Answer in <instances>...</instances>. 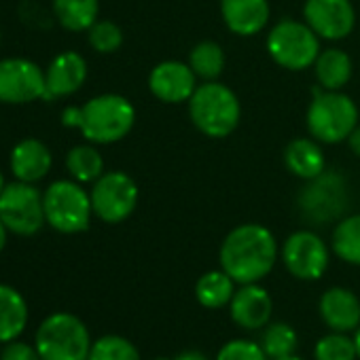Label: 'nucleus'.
Instances as JSON below:
<instances>
[{
    "label": "nucleus",
    "instance_id": "nucleus-1",
    "mask_svg": "<svg viewBox=\"0 0 360 360\" xmlns=\"http://www.w3.org/2000/svg\"><path fill=\"white\" fill-rule=\"evenodd\" d=\"M219 261L238 284L261 282L278 261V242L265 225L244 223L225 236Z\"/></svg>",
    "mask_w": 360,
    "mask_h": 360
},
{
    "label": "nucleus",
    "instance_id": "nucleus-2",
    "mask_svg": "<svg viewBox=\"0 0 360 360\" xmlns=\"http://www.w3.org/2000/svg\"><path fill=\"white\" fill-rule=\"evenodd\" d=\"M193 125L208 138L231 136L242 119L240 98L231 87L219 81H204L189 100Z\"/></svg>",
    "mask_w": 360,
    "mask_h": 360
},
{
    "label": "nucleus",
    "instance_id": "nucleus-3",
    "mask_svg": "<svg viewBox=\"0 0 360 360\" xmlns=\"http://www.w3.org/2000/svg\"><path fill=\"white\" fill-rule=\"evenodd\" d=\"M136 123L134 104L119 94H102L81 106L79 131L91 144H115L123 140Z\"/></svg>",
    "mask_w": 360,
    "mask_h": 360
},
{
    "label": "nucleus",
    "instance_id": "nucleus-4",
    "mask_svg": "<svg viewBox=\"0 0 360 360\" xmlns=\"http://www.w3.org/2000/svg\"><path fill=\"white\" fill-rule=\"evenodd\" d=\"M307 131L320 144H339L358 125V106L343 91L318 87L305 115Z\"/></svg>",
    "mask_w": 360,
    "mask_h": 360
},
{
    "label": "nucleus",
    "instance_id": "nucleus-5",
    "mask_svg": "<svg viewBox=\"0 0 360 360\" xmlns=\"http://www.w3.org/2000/svg\"><path fill=\"white\" fill-rule=\"evenodd\" d=\"M91 345L85 322L68 311L47 316L34 337L41 360H87Z\"/></svg>",
    "mask_w": 360,
    "mask_h": 360
},
{
    "label": "nucleus",
    "instance_id": "nucleus-6",
    "mask_svg": "<svg viewBox=\"0 0 360 360\" xmlns=\"http://www.w3.org/2000/svg\"><path fill=\"white\" fill-rule=\"evenodd\" d=\"M47 225L60 233L75 236L89 229L94 208L91 198L77 180H56L43 193Z\"/></svg>",
    "mask_w": 360,
    "mask_h": 360
},
{
    "label": "nucleus",
    "instance_id": "nucleus-7",
    "mask_svg": "<svg viewBox=\"0 0 360 360\" xmlns=\"http://www.w3.org/2000/svg\"><path fill=\"white\" fill-rule=\"evenodd\" d=\"M269 58L292 72L314 66L320 49V37L299 20H280L265 41Z\"/></svg>",
    "mask_w": 360,
    "mask_h": 360
},
{
    "label": "nucleus",
    "instance_id": "nucleus-8",
    "mask_svg": "<svg viewBox=\"0 0 360 360\" xmlns=\"http://www.w3.org/2000/svg\"><path fill=\"white\" fill-rule=\"evenodd\" d=\"M94 217H98L102 223L119 225L127 221L136 206H138V185L136 180L119 169L104 172L89 191Z\"/></svg>",
    "mask_w": 360,
    "mask_h": 360
},
{
    "label": "nucleus",
    "instance_id": "nucleus-9",
    "mask_svg": "<svg viewBox=\"0 0 360 360\" xmlns=\"http://www.w3.org/2000/svg\"><path fill=\"white\" fill-rule=\"evenodd\" d=\"M0 219L15 236H37L47 223L43 193L32 183H7L0 193Z\"/></svg>",
    "mask_w": 360,
    "mask_h": 360
},
{
    "label": "nucleus",
    "instance_id": "nucleus-10",
    "mask_svg": "<svg viewBox=\"0 0 360 360\" xmlns=\"http://www.w3.org/2000/svg\"><path fill=\"white\" fill-rule=\"evenodd\" d=\"M297 204L301 214L316 225L339 219L347 208L345 178L337 172L324 169L320 176L305 180V187L301 189Z\"/></svg>",
    "mask_w": 360,
    "mask_h": 360
},
{
    "label": "nucleus",
    "instance_id": "nucleus-11",
    "mask_svg": "<svg viewBox=\"0 0 360 360\" xmlns=\"http://www.w3.org/2000/svg\"><path fill=\"white\" fill-rule=\"evenodd\" d=\"M280 257L292 278L311 282L322 278L328 269L330 250L318 233L301 229L284 240Z\"/></svg>",
    "mask_w": 360,
    "mask_h": 360
},
{
    "label": "nucleus",
    "instance_id": "nucleus-12",
    "mask_svg": "<svg viewBox=\"0 0 360 360\" xmlns=\"http://www.w3.org/2000/svg\"><path fill=\"white\" fill-rule=\"evenodd\" d=\"M45 100V70L26 58L0 60V102L28 104Z\"/></svg>",
    "mask_w": 360,
    "mask_h": 360
},
{
    "label": "nucleus",
    "instance_id": "nucleus-13",
    "mask_svg": "<svg viewBox=\"0 0 360 360\" xmlns=\"http://www.w3.org/2000/svg\"><path fill=\"white\" fill-rule=\"evenodd\" d=\"M303 22L320 37V41H343L356 26L352 0H305Z\"/></svg>",
    "mask_w": 360,
    "mask_h": 360
},
{
    "label": "nucleus",
    "instance_id": "nucleus-14",
    "mask_svg": "<svg viewBox=\"0 0 360 360\" xmlns=\"http://www.w3.org/2000/svg\"><path fill=\"white\" fill-rule=\"evenodd\" d=\"M198 89V77L189 62L165 60L148 75V91L165 104L189 102Z\"/></svg>",
    "mask_w": 360,
    "mask_h": 360
},
{
    "label": "nucleus",
    "instance_id": "nucleus-15",
    "mask_svg": "<svg viewBox=\"0 0 360 360\" xmlns=\"http://www.w3.org/2000/svg\"><path fill=\"white\" fill-rule=\"evenodd\" d=\"M229 311H231V320L238 326L246 330H261L271 322L274 301L271 295L257 282L240 284V288L236 290L229 303Z\"/></svg>",
    "mask_w": 360,
    "mask_h": 360
},
{
    "label": "nucleus",
    "instance_id": "nucleus-16",
    "mask_svg": "<svg viewBox=\"0 0 360 360\" xmlns=\"http://www.w3.org/2000/svg\"><path fill=\"white\" fill-rule=\"evenodd\" d=\"M87 81V62L77 51H64L45 70V100L68 98Z\"/></svg>",
    "mask_w": 360,
    "mask_h": 360
},
{
    "label": "nucleus",
    "instance_id": "nucleus-17",
    "mask_svg": "<svg viewBox=\"0 0 360 360\" xmlns=\"http://www.w3.org/2000/svg\"><path fill=\"white\" fill-rule=\"evenodd\" d=\"M318 311L322 322L337 333H354L360 326V299L343 286H333L322 292Z\"/></svg>",
    "mask_w": 360,
    "mask_h": 360
},
{
    "label": "nucleus",
    "instance_id": "nucleus-18",
    "mask_svg": "<svg viewBox=\"0 0 360 360\" xmlns=\"http://www.w3.org/2000/svg\"><path fill=\"white\" fill-rule=\"evenodd\" d=\"M9 165H11L15 180L37 185L39 180H43L51 172L53 155L43 140L24 138L13 146L11 157H9Z\"/></svg>",
    "mask_w": 360,
    "mask_h": 360
},
{
    "label": "nucleus",
    "instance_id": "nucleus-19",
    "mask_svg": "<svg viewBox=\"0 0 360 360\" xmlns=\"http://www.w3.org/2000/svg\"><path fill=\"white\" fill-rule=\"evenodd\" d=\"M221 15L229 32L255 37L269 24L271 7L269 0H221Z\"/></svg>",
    "mask_w": 360,
    "mask_h": 360
},
{
    "label": "nucleus",
    "instance_id": "nucleus-20",
    "mask_svg": "<svg viewBox=\"0 0 360 360\" xmlns=\"http://www.w3.org/2000/svg\"><path fill=\"white\" fill-rule=\"evenodd\" d=\"M284 165L301 180H311L326 169L322 146L316 138H295L284 148Z\"/></svg>",
    "mask_w": 360,
    "mask_h": 360
},
{
    "label": "nucleus",
    "instance_id": "nucleus-21",
    "mask_svg": "<svg viewBox=\"0 0 360 360\" xmlns=\"http://www.w3.org/2000/svg\"><path fill=\"white\" fill-rule=\"evenodd\" d=\"M28 326V303L20 290L0 284V343L15 341Z\"/></svg>",
    "mask_w": 360,
    "mask_h": 360
},
{
    "label": "nucleus",
    "instance_id": "nucleus-22",
    "mask_svg": "<svg viewBox=\"0 0 360 360\" xmlns=\"http://www.w3.org/2000/svg\"><path fill=\"white\" fill-rule=\"evenodd\" d=\"M314 75L318 87L328 91H341L352 79V60L345 51L337 47L324 49L314 62Z\"/></svg>",
    "mask_w": 360,
    "mask_h": 360
},
{
    "label": "nucleus",
    "instance_id": "nucleus-23",
    "mask_svg": "<svg viewBox=\"0 0 360 360\" xmlns=\"http://www.w3.org/2000/svg\"><path fill=\"white\" fill-rule=\"evenodd\" d=\"M236 280L225 269L206 271L195 284V299L208 309H221L231 303L236 295Z\"/></svg>",
    "mask_w": 360,
    "mask_h": 360
},
{
    "label": "nucleus",
    "instance_id": "nucleus-24",
    "mask_svg": "<svg viewBox=\"0 0 360 360\" xmlns=\"http://www.w3.org/2000/svg\"><path fill=\"white\" fill-rule=\"evenodd\" d=\"M53 13L62 28L87 32L100 15V0H53Z\"/></svg>",
    "mask_w": 360,
    "mask_h": 360
},
{
    "label": "nucleus",
    "instance_id": "nucleus-25",
    "mask_svg": "<svg viewBox=\"0 0 360 360\" xmlns=\"http://www.w3.org/2000/svg\"><path fill=\"white\" fill-rule=\"evenodd\" d=\"M66 169L77 183L94 185L104 174V159L94 144H77L66 155Z\"/></svg>",
    "mask_w": 360,
    "mask_h": 360
},
{
    "label": "nucleus",
    "instance_id": "nucleus-26",
    "mask_svg": "<svg viewBox=\"0 0 360 360\" xmlns=\"http://www.w3.org/2000/svg\"><path fill=\"white\" fill-rule=\"evenodd\" d=\"M330 248L341 261L360 265V214L345 217L335 225Z\"/></svg>",
    "mask_w": 360,
    "mask_h": 360
},
{
    "label": "nucleus",
    "instance_id": "nucleus-27",
    "mask_svg": "<svg viewBox=\"0 0 360 360\" xmlns=\"http://www.w3.org/2000/svg\"><path fill=\"white\" fill-rule=\"evenodd\" d=\"M189 66L202 81H219L225 70V51L214 41L198 43L189 53Z\"/></svg>",
    "mask_w": 360,
    "mask_h": 360
},
{
    "label": "nucleus",
    "instance_id": "nucleus-28",
    "mask_svg": "<svg viewBox=\"0 0 360 360\" xmlns=\"http://www.w3.org/2000/svg\"><path fill=\"white\" fill-rule=\"evenodd\" d=\"M261 347L269 360L292 356L299 347L297 330L286 322H269L261 333Z\"/></svg>",
    "mask_w": 360,
    "mask_h": 360
},
{
    "label": "nucleus",
    "instance_id": "nucleus-29",
    "mask_svg": "<svg viewBox=\"0 0 360 360\" xmlns=\"http://www.w3.org/2000/svg\"><path fill=\"white\" fill-rule=\"evenodd\" d=\"M87 360H142L138 347L121 335H104L94 341Z\"/></svg>",
    "mask_w": 360,
    "mask_h": 360
},
{
    "label": "nucleus",
    "instance_id": "nucleus-30",
    "mask_svg": "<svg viewBox=\"0 0 360 360\" xmlns=\"http://www.w3.org/2000/svg\"><path fill=\"white\" fill-rule=\"evenodd\" d=\"M314 358L316 360H356V343L354 337H347V333H328L318 339L314 347Z\"/></svg>",
    "mask_w": 360,
    "mask_h": 360
},
{
    "label": "nucleus",
    "instance_id": "nucleus-31",
    "mask_svg": "<svg viewBox=\"0 0 360 360\" xmlns=\"http://www.w3.org/2000/svg\"><path fill=\"white\" fill-rule=\"evenodd\" d=\"M87 41L94 51L108 56V53H115L123 45V30L110 20H98L87 30Z\"/></svg>",
    "mask_w": 360,
    "mask_h": 360
},
{
    "label": "nucleus",
    "instance_id": "nucleus-32",
    "mask_svg": "<svg viewBox=\"0 0 360 360\" xmlns=\"http://www.w3.org/2000/svg\"><path fill=\"white\" fill-rule=\"evenodd\" d=\"M217 360H269V358L261 347V343L250 339H231L219 349Z\"/></svg>",
    "mask_w": 360,
    "mask_h": 360
},
{
    "label": "nucleus",
    "instance_id": "nucleus-33",
    "mask_svg": "<svg viewBox=\"0 0 360 360\" xmlns=\"http://www.w3.org/2000/svg\"><path fill=\"white\" fill-rule=\"evenodd\" d=\"M0 360H41V356L37 347L15 339L0 349Z\"/></svg>",
    "mask_w": 360,
    "mask_h": 360
},
{
    "label": "nucleus",
    "instance_id": "nucleus-34",
    "mask_svg": "<svg viewBox=\"0 0 360 360\" xmlns=\"http://www.w3.org/2000/svg\"><path fill=\"white\" fill-rule=\"evenodd\" d=\"M60 119H62V125L64 127L79 129V125H81V106H66L62 110Z\"/></svg>",
    "mask_w": 360,
    "mask_h": 360
},
{
    "label": "nucleus",
    "instance_id": "nucleus-35",
    "mask_svg": "<svg viewBox=\"0 0 360 360\" xmlns=\"http://www.w3.org/2000/svg\"><path fill=\"white\" fill-rule=\"evenodd\" d=\"M347 144H349V150L360 157V123L352 129V134L347 138Z\"/></svg>",
    "mask_w": 360,
    "mask_h": 360
},
{
    "label": "nucleus",
    "instance_id": "nucleus-36",
    "mask_svg": "<svg viewBox=\"0 0 360 360\" xmlns=\"http://www.w3.org/2000/svg\"><path fill=\"white\" fill-rule=\"evenodd\" d=\"M174 360H208V356L200 349H185V352H180Z\"/></svg>",
    "mask_w": 360,
    "mask_h": 360
},
{
    "label": "nucleus",
    "instance_id": "nucleus-37",
    "mask_svg": "<svg viewBox=\"0 0 360 360\" xmlns=\"http://www.w3.org/2000/svg\"><path fill=\"white\" fill-rule=\"evenodd\" d=\"M7 236H9V229L5 227L3 219H0V252H3V248L7 246Z\"/></svg>",
    "mask_w": 360,
    "mask_h": 360
},
{
    "label": "nucleus",
    "instance_id": "nucleus-38",
    "mask_svg": "<svg viewBox=\"0 0 360 360\" xmlns=\"http://www.w3.org/2000/svg\"><path fill=\"white\" fill-rule=\"evenodd\" d=\"M354 343H356V352H358V360H360V326L354 330Z\"/></svg>",
    "mask_w": 360,
    "mask_h": 360
},
{
    "label": "nucleus",
    "instance_id": "nucleus-39",
    "mask_svg": "<svg viewBox=\"0 0 360 360\" xmlns=\"http://www.w3.org/2000/svg\"><path fill=\"white\" fill-rule=\"evenodd\" d=\"M5 176H3V172H0V193H3V189H5Z\"/></svg>",
    "mask_w": 360,
    "mask_h": 360
},
{
    "label": "nucleus",
    "instance_id": "nucleus-40",
    "mask_svg": "<svg viewBox=\"0 0 360 360\" xmlns=\"http://www.w3.org/2000/svg\"><path fill=\"white\" fill-rule=\"evenodd\" d=\"M278 360H303V358H299L297 354H292V356H284V358H278Z\"/></svg>",
    "mask_w": 360,
    "mask_h": 360
},
{
    "label": "nucleus",
    "instance_id": "nucleus-41",
    "mask_svg": "<svg viewBox=\"0 0 360 360\" xmlns=\"http://www.w3.org/2000/svg\"><path fill=\"white\" fill-rule=\"evenodd\" d=\"M155 360H169V358H155Z\"/></svg>",
    "mask_w": 360,
    "mask_h": 360
},
{
    "label": "nucleus",
    "instance_id": "nucleus-42",
    "mask_svg": "<svg viewBox=\"0 0 360 360\" xmlns=\"http://www.w3.org/2000/svg\"><path fill=\"white\" fill-rule=\"evenodd\" d=\"M0 39H3V34H0Z\"/></svg>",
    "mask_w": 360,
    "mask_h": 360
}]
</instances>
